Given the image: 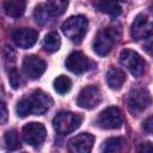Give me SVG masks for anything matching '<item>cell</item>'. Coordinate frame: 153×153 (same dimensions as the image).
<instances>
[{
    "label": "cell",
    "mask_w": 153,
    "mask_h": 153,
    "mask_svg": "<svg viewBox=\"0 0 153 153\" xmlns=\"http://www.w3.org/2000/svg\"><path fill=\"white\" fill-rule=\"evenodd\" d=\"M53 105L51 97L42 90H35L32 93L23 97L16 108L18 116L26 117L29 115H43Z\"/></svg>",
    "instance_id": "6da1fadb"
},
{
    "label": "cell",
    "mask_w": 153,
    "mask_h": 153,
    "mask_svg": "<svg viewBox=\"0 0 153 153\" xmlns=\"http://www.w3.org/2000/svg\"><path fill=\"white\" fill-rule=\"evenodd\" d=\"M120 38V30L115 26H108L98 31L93 39V50L99 56L108 55Z\"/></svg>",
    "instance_id": "7a4b0ae2"
},
{
    "label": "cell",
    "mask_w": 153,
    "mask_h": 153,
    "mask_svg": "<svg viewBox=\"0 0 153 153\" xmlns=\"http://www.w3.org/2000/svg\"><path fill=\"white\" fill-rule=\"evenodd\" d=\"M88 22L84 16L69 17L61 26L63 35L74 43H80L86 35Z\"/></svg>",
    "instance_id": "3957f363"
},
{
    "label": "cell",
    "mask_w": 153,
    "mask_h": 153,
    "mask_svg": "<svg viewBox=\"0 0 153 153\" xmlns=\"http://www.w3.org/2000/svg\"><path fill=\"white\" fill-rule=\"evenodd\" d=\"M81 122H82L81 115L69 112V111H61L54 117L53 127L57 134L66 135L76 130L80 127Z\"/></svg>",
    "instance_id": "277c9868"
},
{
    "label": "cell",
    "mask_w": 153,
    "mask_h": 153,
    "mask_svg": "<svg viewBox=\"0 0 153 153\" xmlns=\"http://www.w3.org/2000/svg\"><path fill=\"white\" fill-rule=\"evenodd\" d=\"M152 98L146 88H134L127 97V108L133 116H139L151 105Z\"/></svg>",
    "instance_id": "5b68a950"
},
{
    "label": "cell",
    "mask_w": 153,
    "mask_h": 153,
    "mask_svg": "<svg viewBox=\"0 0 153 153\" xmlns=\"http://www.w3.org/2000/svg\"><path fill=\"white\" fill-rule=\"evenodd\" d=\"M130 35L134 39H143L153 36V13H139L131 24Z\"/></svg>",
    "instance_id": "8992f818"
},
{
    "label": "cell",
    "mask_w": 153,
    "mask_h": 153,
    "mask_svg": "<svg viewBox=\"0 0 153 153\" xmlns=\"http://www.w3.org/2000/svg\"><path fill=\"white\" fill-rule=\"evenodd\" d=\"M120 61L135 78L141 76L145 72L146 62L141 57V55L134 50H130V49L122 50L120 54Z\"/></svg>",
    "instance_id": "52a82bcc"
},
{
    "label": "cell",
    "mask_w": 153,
    "mask_h": 153,
    "mask_svg": "<svg viewBox=\"0 0 153 153\" xmlns=\"http://www.w3.org/2000/svg\"><path fill=\"white\" fill-rule=\"evenodd\" d=\"M22 135L25 143L32 147H38L44 142L47 137V130L42 123L30 122L23 127Z\"/></svg>",
    "instance_id": "ba28073f"
},
{
    "label": "cell",
    "mask_w": 153,
    "mask_h": 153,
    "mask_svg": "<svg viewBox=\"0 0 153 153\" xmlns=\"http://www.w3.org/2000/svg\"><path fill=\"white\" fill-rule=\"evenodd\" d=\"M97 124L102 129H118L123 124V116L117 106L104 109L97 118Z\"/></svg>",
    "instance_id": "9c48e42d"
},
{
    "label": "cell",
    "mask_w": 153,
    "mask_h": 153,
    "mask_svg": "<svg viewBox=\"0 0 153 153\" xmlns=\"http://www.w3.org/2000/svg\"><path fill=\"white\" fill-rule=\"evenodd\" d=\"M100 102H102V92L94 85L84 87L76 98V104L86 110L94 109L100 104Z\"/></svg>",
    "instance_id": "30bf717a"
},
{
    "label": "cell",
    "mask_w": 153,
    "mask_h": 153,
    "mask_svg": "<svg viewBox=\"0 0 153 153\" xmlns=\"http://www.w3.org/2000/svg\"><path fill=\"white\" fill-rule=\"evenodd\" d=\"M92 61L80 51H73L66 60V68L74 74H82L92 68Z\"/></svg>",
    "instance_id": "8fae6325"
},
{
    "label": "cell",
    "mask_w": 153,
    "mask_h": 153,
    "mask_svg": "<svg viewBox=\"0 0 153 153\" xmlns=\"http://www.w3.org/2000/svg\"><path fill=\"white\" fill-rule=\"evenodd\" d=\"M12 39L17 47L22 49H29L35 45L38 39V32L31 27H22L12 33Z\"/></svg>",
    "instance_id": "7c38bea8"
},
{
    "label": "cell",
    "mask_w": 153,
    "mask_h": 153,
    "mask_svg": "<svg viewBox=\"0 0 153 153\" xmlns=\"http://www.w3.org/2000/svg\"><path fill=\"white\" fill-rule=\"evenodd\" d=\"M45 62L36 55L25 56V59L23 60V71L30 79H38L45 72Z\"/></svg>",
    "instance_id": "4fadbf2b"
},
{
    "label": "cell",
    "mask_w": 153,
    "mask_h": 153,
    "mask_svg": "<svg viewBox=\"0 0 153 153\" xmlns=\"http://www.w3.org/2000/svg\"><path fill=\"white\" fill-rule=\"evenodd\" d=\"M94 143V137L90 133H81L68 141V149L73 153H88Z\"/></svg>",
    "instance_id": "5bb4252c"
},
{
    "label": "cell",
    "mask_w": 153,
    "mask_h": 153,
    "mask_svg": "<svg viewBox=\"0 0 153 153\" xmlns=\"http://www.w3.org/2000/svg\"><path fill=\"white\" fill-rule=\"evenodd\" d=\"M26 8V0H5L4 10L8 17L19 18L24 14Z\"/></svg>",
    "instance_id": "9a60e30c"
},
{
    "label": "cell",
    "mask_w": 153,
    "mask_h": 153,
    "mask_svg": "<svg viewBox=\"0 0 153 153\" xmlns=\"http://www.w3.org/2000/svg\"><path fill=\"white\" fill-rule=\"evenodd\" d=\"M126 81V74L120 68H110L106 73V84L111 90H121Z\"/></svg>",
    "instance_id": "2e32d148"
},
{
    "label": "cell",
    "mask_w": 153,
    "mask_h": 153,
    "mask_svg": "<svg viewBox=\"0 0 153 153\" xmlns=\"http://www.w3.org/2000/svg\"><path fill=\"white\" fill-rule=\"evenodd\" d=\"M94 7L99 12L109 14L111 17H117L122 12L120 4L115 0H97L94 2Z\"/></svg>",
    "instance_id": "e0dca14e"
},
{
    "label": "cell",
    "mask_w": 153,
    "mask_h": 153,
    "mask_svg": "<svg viewBox=\"0 0 153 153\" xmlns=\"http://www.w3.org/2000/svg\"><path fill=\"white\" fill-rule=\"evenodd\" d=\"M68 4L69 0H48L44 6L50 17H56L65 13V11L68 7Z\"/></svg>",
    "instance_id": "ac0fdd59"
},
{
    "label": "cell",
    "mask_w": 153,
    "mask_h": 153,
    "mask_svg": "<svg viewBox=\"0 0 153 153\" xmlns=\"http://www.w3.org/2000/svg\"><path fill=\"white\" fill-rule=\"evenodd\" d=\"M126 146V140L123 137H109L108 140L104 141L102 146V151L105 153H117L121 152Z\"/></svg>",
    "instance_id": "d6986e66"
},
{
    "label": "cell",
    "mask_w": 153,
    "mask_h": 153,
    "mask_svg": "<svg viewBox=\"0 0 153 153\" xmlns=\"http://www.w3.org/2000/svg\"><path fill=\"white\" fill-rule=\"evenodd\" d=\"M61 45V38L57 35V32H49L43 41V49L47 53H55L60 49Z\"/></svg>",
    "instance_id": "ffe728a7"
},
{
    "label": "cell",
    "mask_w": 153,
    "mask_h": 153,
    "mask_svg": "<svg viewBox=\"0 0 153 153\" xmlns=\"http://www.w3.org/2000/svg\"><path fill=\"white\" fill-rule=\"evenodd\" d=\"M4 141H5V146L8 151H17L22 147L20 143V139L18 136V133L16 130H7L5 133L4 136Z\"/></svg>",
    "instance_id": "44dd1931"
},
{
    "label": "cell",
    "mask_w": 153,
    "mask_h": 153,
    "mask_svg": "<svg viewBox=\"0 0 153 153\" xmlns=\"http://www.w3.org/2000/svg\"><path fill=\"white\" fill-rule=\"evenodd\" d=\"M72 88V80L66 75H59L54 80V90L60 94H66Z\"/></svg>",
    "instance_id": "7402d4cb"
},
{
    "label": "cell",
    "mask_w": 153,
    "mask_h": 153,
    "mask_svg": "<svg viewBox=\"0 0 153 153\" xmlns=\"http://www.w3.org/2000/svg\"><path fill=\"white\" fill-rule=\"evenodd\" d=\"M48 17H50V14L48 13L45 6L39 5V6L36 7V10H35V19H36L37 23H41V24L44 23L48 19Z\"/></svg>",
    "instance_id": "603a6c76"
},
{
    "label": "cell",
    "mask_w": 153,
    "mask_h": 153,
    "mask_svg": "<svg viewBox=\"0 0 153 153\" xmlns=\"http://www.w3.org/2000/svg\"><path fill=\"white\" fill-rule=\"evenodd\" d=\"M8 81H10V85H11L13 88L20 87V85H22V79H20V75H19V73H18V71H17L16 68L10 69V72H8Z\"/></svg>",
    "instance_id": "cb8c5ba5"
},
{
    "label": "cell",
    "mask_w": 153,
    "mask_h": 153,
    "mask_svg": "<svg viewBox=\"0 0 153 153\" xmlns=\"http://www.w3.org/2000/svg\"><path fill=\"white\" fill-rule=\"evenodd\" d=\"M142 128H143V130H145L146 133H148V134H152V133H153V115L149 116V117H147V118L143 121Z\"/></svg>",
    "instance_id": "d4e9b609"
},
{
    "label": "cell",
    "mask_w": 153,
    "mask_h": 153,
    "mask_svg": "<svg viewBox=\"0 0 153 153\" xmlns=\"http://www.w3.org/2000/svg\"><path fill=\"white\" fill-rule=\"evenodd\" d=\"M137 152H145V153H151L153 152V143L151 142H142L136 147Z\"/></svg>",
    "instance_id": "484cf974"
},
{
    "label": "cell",
    "mask_w": 153,
    "mask_h": 153,
    "mask_svg": "<svg viewBox=\"0 0 153 153\" xmlns=\"http://www.w3.org/2000/svg\"><path fill=\"white\" fill-rule=\"evenodd\" d=\"M6 117H7V110H6V105L2 102L1 103V123L6 122Z\"/></svg>",
    "instance_id": "4316f807"
},
{
    "label": "cell",
    "mask_w": 153,
    "mask_h": 153,
    "mask_svg": "<svg viewBox=\"0 0 153 153\" xmlns=\"http://www.w3.org/2000/svg\"><path fill=\"white\" fill-rule=\"evenodd\" d=\"M145 50H146L149 55H153V41H149V42L145 45Z\"/></svg>",
    "instance_id": "83f0119b"
},
{
    "label": "cell",
    "mask_w": 153,
    "mask_h": 153,
    "mask_svg": "<svg viewBox=\"0 0 153 153\" xmlns=\"http://www.w3.org/2000/svg\"><path fill=\"white\" fill-rule=\"evenodd\" d=\"M115 1H117V2H118V1H127V0H115Z\"/></svg>",
    "instance_id": "f1b7e54d"
}]
</instances>
